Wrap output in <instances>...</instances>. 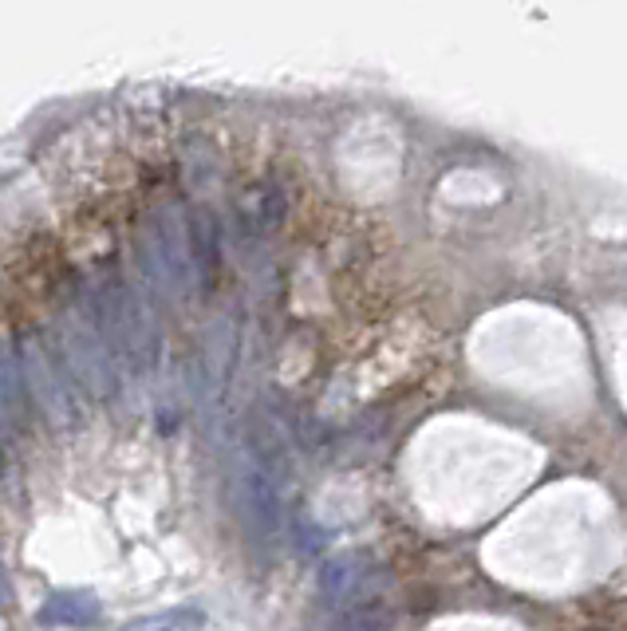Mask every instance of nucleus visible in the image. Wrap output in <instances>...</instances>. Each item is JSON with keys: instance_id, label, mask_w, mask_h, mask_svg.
<instances>
[{"instance_id": "f257e3e1", "label": "nucleus", "mask_w": 627, "mask_h": 631, "mask_svg": "<svg viewBox=\"0 0 627 631\" xmlns=\"http://www.w3.org/2000/svg\"><path fill=\"white\" fill-rule=\"evenodd\" d=\"M103 320H107L115 343H123L131 360L151 363L158 355V324H154V316L146 312L135 289L111 285L107 297H103Z\"/></svg>"}, {"instance_id": "6e6552de", "label": "nucleus", "mask_w": 627, "mask_h": 631, "mask_svg": "<svg viewBox=\"0 0 627 631\" xmlns=\"http://www.w3.org/2000/svg\"><path fill=\"white\" fill-rule=\"evenodd\" d=\"M0 423H24V368L9 348H0Z\"/></svg>"}, {"instance_id": "1a4fd4ad", "label": "nucleus", "mask_w": 627, "mask_h": 631, "mask_svg": "<svg viewBox=\"0 0 627 631\" xmlns=\"http://www.w3.org/2000/svg\"><path fill=\"white\" fill-rule=\"evenodd\" d=\"M202 623H206V616L197 612V608H166V612H154L135 623H126L123 631H202Z\"/></svg>"}, {"instance_id": "20e7f679", "label": "nucleus", "mask_w": 627, "mask_h": 631, "mask_svg": "<svg viewBox=\"0 0 627 631\" xmlns=\"http://www.w3.org/2000/svg\"><path fill=\"white\" fill-rule=\"evenodd\" d=\"M24 379L37 391V403L55 426H68L75 418V399H72V379L63 375L37 343L24 348Z\"/></svg>"}, {"instance_id": "7ed1b4c3", "label": "nucleus", "mask_w": 627, "mask_h": 631, "mask_svg": "<svg viewBox=\"0 0 627 631\" xmlns=\"http://www.w3.org/2000/svg\"><path fill=\"white\" fill-rule=\"evenodd\" d=\"M237 514H241L249 537H257V541H273L280 532V494L273 486L269 469L257 466V462H245L237 469Z\"/></svg>"}, {"instance_id": "f8f14e48", "label": "nucleus", "mask_w": 627, "mask_h": 631, "mask_svg": "<svg viewBox=\"0 0 627 631\" xmlns=\"http://www.w3.org/2000/svg\"><path fill=\"white\" fill-rule=\"evenodd\" d=\"M0 474H4V451H0Z\"/></svg>"}, {"instance_id": "423d86ee", "label": "nucleus", "mask_w": 627, "mask_h": 631, "mask_svg": "<svg viewBox=\"0 0 627 631\" xmlns=\"http://www.w3.org/2000/svg\"><path fill=\"white\" fill-rule=\"evenodd\" d=\"M99 600L91 592H55L52 600H48L44 608L37 612V620L44 623V628H88V623L99 620Z\"/></svg>"}, {"instance_id": "0eeeda50", "label": "nucleus", "mask_w": 627, "mask_h": 631, "mask_svg": "<svg viewBox=\"0 0 627 631\" xmlns=\"http://www.w3.org/2000/svg\"><path fill=\"white\" fill-rule=\"evenodd\" d=\"M363 585H368V565H363V557H336L332 565H323L320 572V588L332 604L351 600Z\"/></svg>"}, {"instance_id": "9b49d317", "label": "nucleus", "mask_w": 627, "mask_h": 631, "mask_svg": "<svg viewBox=\"0 0 627 631\" xmlns=\"http://www.w3.org/2000/svg\"><path fill=\"white\" fill-rule=\"evenodd\" d=\"M4 604H12V580L9 572H4V565H0V608Z\"/></svg>"}, {"instance_id": "f03ea898", "label": "nucleus", "mask_w": 627, "mask_h": 631, "mask_svg": "<svg viewBox=\"0 0 627 631\" xmlns=\"http://www.w3.org/2000/svg\"><path fill=\"white\" fill-rule=\"evenodd\" d=\"M146 257L154 261V272L166 280L171 292L186 297V292L194 289V280H197L194 249H189L186 229H182L174 209H166V214H158L151 221V229H146Z\"/></svg>"}, {"instance_id": "39448f33", "label": "nucleus", "mask_w": 627, "mask_h": 631, "mask_svg": "<svg viewBox=\"0 0 627 631\" xmlns=\"http://www.w3.org/2000/svg\"><path fill=\"white\" fill-rule=\"evenodd\" d=\"M68 368L95 399L115 395V368H111L107 348L99 343L95 332H72V340H68Z\"/></svg>"}, {"instance_id": "9d476101", "label": "nucleus", "mask_w": 627, "mask_h": 631, "mask_svg": "<svg viewBox=\"0 0 627 631\" xmlns=\"http://www.w3.org/2000/svg\"><path fill=\"white\" fill-rule=\"evenodd\" d=\"M340 631H383V616H379V612H356Z\"/></svg>"}]
</instances>
